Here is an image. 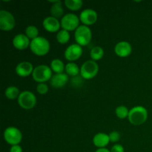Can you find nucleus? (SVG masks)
Returning a JSON list of instances; mask_svg holds the SVG:
<instances>
[{
  "label": "nucleus",
  "instance_id": "obj_10",
  "mask_svg": "<svg viewBox=\"0 0 152 152\" xmlns=\"http://www.w3.org/2000/svg\"><path fill=\"white\" fill-rule=\"evenodd\" d=\"M83 53V47L80 46V45L75 43V44H72L69 45L65 49L64 56H65L67 60L69 61V62H74L81 57Z\"/></svg>",
  "mask_w": 152,
  "mask_h": 152
},
{
  "label": "nucleus",
  "instance_id": "obj_29",
  "mask_svg": "<svg viewBox=\"0 0 152 152\" xmlns=\"http://www.w3.org/2000/svg\"><path fill=\"white\" fill-rule=\"evenodd\" d=\"M111 152H125L124 148L120 144H114L111 148Z\"/></svg>",
  "mask_w": 152,
  "mask_h": 152
},
{
  "label": "nucleus",
  "instance_id": "obj_27",
  "mask_svg": "<svg viewBox=\"0 0 152 152\" xmlns=\"http://www.w3.org/2000/svg\"><path fill=\"white\" fill-rule=\"evenodd\" d=\"M37 91L41 95H45L48 92V86L46 83H39L37 86Z\"/></svg>",
  "mask_w": 152,
  "mask_h": 152
},
{
  "label": "nucleus",
  "instance_id": "obj_12",
  "mask_svg": "<svg viewBox=\"0 0 152 152\" xmlns=\"http://www.w3.org/2000/svg\"><path fill=\"white\" fill-rule=\"evenodd\" d=\"M42 26L46 31L49 33H56L60 31L61 23L59 20L53 16H48L42 22Z\"/></svg>",
  "mask_w": 152,
  "mask_h": 152
},
{
  "label": "nucleus",
  "instance_id": "obj_23",
  "mask_svg": "<svg viewBox=\"0 0 152 152\" xmlns=\"http://www.w3.org/2000/svg\"><path fill=\"white\" fill-rule=\"evenodd\" d=\"M20 94L19 89L16 86H9L4 91V95L8 99H18Z\"/></svg>",
  "mask_w": 152,
  "mask_h": 152
},
{
  "label": "nucleus",
  "instance_id": "obj_8",
  "mask_svg": "<svg viewBox=\"0 0 152 152\" xmlns=\"http://www.w3.org/2000/svg\"><path fill=\"white\" fill-rule=\"evenodd\" d=\"M3 137L5 142L11 146L19 145L22 142V134L21 131L17 128L13 127V126L7 128L4 130Z\"/></svg>",
  "mask_w": 152,
  "mask_h": 152
},
{
  "label": "nucleus",
  "instance_id": "obj_13",
  "mask_svg": "<svg viewBox=\"0 0 152 152\" xmlns=\"http://www.w3.org/2000/svg\"><path fill=\"white\" fill-rule=\"evenodd\" d=\"M114 52L119 57H128L132 52V46L129 42H119L114 47Z\"/></svg>",
  "mask_w": 152,
  "mask_h": 152
},
{
  "label": "nucleus",
  "instance_id": "obj_26",
  "mask_svg": "<svg viewBox=\"0 0 152 152\" xmlns=\"http://www.w3.org/2000/svg\"><path fill=\"white\" fill-rule=\"evenodd\" d=\"M25 35L31 40L34 39L39 37V30L34 25H29L25 29Z\"/></svg>",
  "mask_w": 152,
  "mask_h": 152
},
{
  "label": "nucleus",
  "instance_id": "obj_11",
  "mask_svg": "<svg viewBox=\"0 0 152 152\" xmlns=\"http://www.w3.org/2000/svg\"><path fill=\"white\" fill-rule=\"evenodd\" d=\"M98 19L97 13L93 9H85L80 13V20L86 26H90L96 22Z\"/></svg>",
  "mask_w": 152,
  "mask_h": 152
},
{
  "label": "nucleus",
  "instance_id": "obj_31",
  "mask_svg": "<svg viewBox=\"0 0 152 152\" xmlns=\"http://www.w3.org/2000/svg\"><path fill=\"white\" fill-rule=\"evenodd\" d=\"M95 152H111V151L107 149L106 148H98Z\"/></svg>",
  "mask_w": 152,
  "mask_h": 152
},
{
  "label": "nucleus",
  "instance_id": "obj_5",
  "mask_svg": "<svg viewBox=\"0 0 152 152\" xmlns=\"http://www.w3.org/2000/svg\"><path fill=\"white\" fill-rule=\"evenodd\" d=\"M99 72V65L95 61L87 60L80 68V75L84 80L94 79Z\"/></svg>",
  "mask_w": 152,
  "mask_h": 152
},
{
  "label": "nucleus",
  "instance_id": "obj_18",
  "mask_svg": "<svg viewBox=\"0 0 152 152\" xmlns=\"http://www.w3.org/2000/svg\"><path fill=\"white\" fill-rule=\"evenodd\" d=\"M49 2L52 3L51 7H50V14L51 16L56 18L59 19V18L62 19L65 15H64V9L62 5V1L59 0L56 1H49Z\"/></svg>",
  "mask_w": 152,
  "mask_h": 152
},
{
  "label": "nucleus",
  "instance_id": "obj_7",
  "mask_svg": "<svg viewBox=\"0 0 152 152\" xmlns=\"http://www.w3.org/2000/svg\"><path fill=\"white\" fill-rule=\"evenodd\" d=\"M80 17L74 13H70L65 14L61 19V28L68 31H75L80 26Z\"/></svg>",
  "mask_w": 152,
  "mask_h": 152
},
{
  "label": "nucleus",
  "instance_id": "obj_20",
  "mask_svg": "<svg viewBox=\"0 0 152 152\" xmlns=\"http://www.w3.org/2000/svg\"><path fill=\"white\" fill-rule=\"evenodd\" d=\"M65 72L68 76L76 77L80 74V68L75 62H68L65 65Z\"/></svg>",
  "mask_w": 152,
  "mask_h": 152
},
{
  "label": "nucleus",
  "instance_id": "obj_21",
  "mask_svg": "<svg viewBox=\"0 0 152 152\" xmlns=\"http://www.w3.org/2000/svg\"><path fill=\"white\" fill-rule=\"evenodd\" d=\"M104 56V50L100 46H94L90 51V56L91 60L99 61L102 59Z\"/></svg>",
  "mask_w": 152,
  "mask_h": 152
},
{
  "label": "nucleus",
  "instance_id": "obj_14",
  "mask_svg": "<svg viewBox=\"0 0 152 152\" xmlns=\"http://www.w3.org/2000/svg\"><path fill=\"white\" fill-rule=\"evenodd\" d=\"M31 42V39L25 34H19L13 37V45L17 50H23L30 47Z\"/></svg>",
  "mask_w": 152,
  "mask_h": 152
},
{
  "label": "nucleus",
  "instance_id": "obj_25",
  "mask_svg": "<svg viewBox=\"0 0 152 152\" xmlns=\"http://www.w3.org/2000/svg\"><path fill=\"white\" fill-rule=\"evenodd\" d=\"M129 111L130 110L128 109V108L125 105H120V106L117 107L115 110V114L117 118L120 119V120H123L129 117Z\"/></svg>",
  "mask_w": 152,
  "mask_h": 152
},
{
  "label": "nucleus",
  "instance_id": "obj_22",
  "mask_svg": "<svg viewBox=\"0 0 152 152\" xmlns=\"http://www.w3.org/2000/svg\"><path fill=\"white\" fill-rule=\"evenodd\" d=\"M64 3H65V7L72 11H77V10H80L83 4L82 0H65Z\"/></svg>",
  "mask_w": 152,
  "mask_h": 152
},
{
  "label": "nucleus",
  "instance_id": "obj_19",
  "mask_svg": "<svg viewBox=\"0 0 152 152\" xmlns=\"http://www.w3.org/2000/svg\"><path fill=\"white\" fill-rule=\"evenodd\" d=\"M50 68L55 74H62L65 70V65L59 59H54L50 62Z\"/></svg>",
  "mask_w": 152,
  "mask_h": 152
},
{
  "label": "nucleus",
  "instance_id": "obj_4",
  "mask_svg": "<svg viewBox=\"0 0 152 152\" xmlns=\"http://www.w3.org/2000/svg\"><path fill=\"white\" fill-rule=\"evenodd\" d=\"M53 77V71L50 67L46 65H39L34 68L32 77L34 81L38 83H45L50 81Z\"/></svg>",
  "mask_w": 152,
  "mask_h": 152
},
{
  "label": "nucleus",
  "instance_id": "obj_3",
  "mask_svg": "<svg viewBox=\"0 0 152 152\" xmlns=\"http://www.w3.org/2000/svg\"><path fill=\"white\" fill-rule=\"evenodd\" d=\"M74 39L77 44L80 46H86L92 39V32L88 26L82 25L74 31Z\"/></svg>",
  "mask_w": 152,
  "mask_h": 152
},
{
  "label": "nucleus",
  "instance_id": "obj_16",
  "mask_svg": "<svg viewBox=\"0 0 152 152\" xmlns=\"http://www.w3.org/2000/svg\"><path fill=\"white\" fill-rule=\"evenodd\" d=\"M68 82V76L65 73L55 74L50 80V84L54 88H62Z\"/></svg>",
  "mask_w": 152,
  "mask_h": 152
},
{
  "label": "nucleus",
  "instance_id": "obj_30",
  "mask_svg": "<svg viewBox=\"0 0 152 152\" xmlns=\"http://www.w3.org/2000/svg\"><path fill=\"white\" fill-rule=\"evenodd\" d=\"M10 152H22V148L19 145H12L10 148Z\"/></svg>",
  "mask_w": 152,
  "mask_h": 152
},
{
  "label": "nucleus",
  "instance_id": "obj_1",
  "mask_svg": "<svg viewBox=\"0 0 152 152\" xmlns=\"http://www.w3.org/2000/svg\"><path fill=\"white\" fill-rule=\"evenodd\" d=\"M30 49L34 54L38 56H45L50 49V45L48 40L43 37H38L31 40Z\"/></svg>",
  "mask_w": 152,
  "mask_h": 152
},
{
  "label": "nucleus",
  "instance_id": "obj_9",
  "mask_svg": "<svg viewBox=\"0 0 152 152\" xmlns=\"http://www.w3.org/2000/svg\"><path fill=\"white\" fill-rule=\"evenodd\" d=\"M16 20L11 13L5 10H0V29L2 31H10L14 28Z\"/></svg>",
  "mask_w": 152,
  "mask_h": 152
},
{
  "label": "nucleus",
  "instance_id": "obj_28",
  "mask_svg": "<svg viewBox=\"0 0 152 152\" xmlns=\"http://www.w3.org/2000/svg\"><path fill=\"white\" fill-rule=\"evenodd\" d=\"M108 135H109L110 141L112 142H117L120 140V134L117 131L111 132Z\"/></svg>",
  "mask_w": 152,
  "mask_h": 152
},
{
  "label": "nucleus",
  "instance_id": "obj_17",
  "mask_svg": "<svg viewBox=\"0 0 152 152\" xmlns=\"http://www.w3.org/2000/svg\"><path fill=\"white\" fill-rule=\"evenodd\" d=\"M110 142L111 141H110L109 135L102 132L97 133L93 137L94 145L98 148H105V146H107Z\"/></svg>",
  "mask_w": 152,
  "mask_h": 152
},
{
  "label": "nucleus",
  "instance_id": "obj_2",
  "mask_svg": "<svg viewBox=\"0 0 152 152\" xmlns=\"http://www.w3.org/2000/svg\"><path fill=\"white\" fill-rule=\"evenodd\" d=\"M148 119V111L146 108L141 105L134 106L129 111V123L134 126H140L145 123Z\"/></svg>",
  "mask_w": 152,
  "mask_h": 152
},
{
  "label": "nucleus",
  "instance_id": "obj_6",
  "mask_svg": "<svg viewBox=\"0 0 152 152\" xmlns=\"http://www.w3.org/2000/svg\"><path fill=\"white\" fill-rule=\"evenodd\" d=\"M18 104L25 110H31L35 107L37 104V97L33 92L25 91L21 92L18 97Z\"/></svg>",
  "mask_w": 152,
  "mask_h": 152
},
{
  "label": "nucleus",
  "instance_id": "obj_24",
  "mask_svg": "<svg viewBox=\"0 0 152 152\" xmlns=\"http://www.w3.org/2000/svg\"><path fill=\"white\" fill-rule=\"evenodd\" d=\"M56 41L59 43V44L65 45L69 42L70 38V33L68 31H65V30H60L59 32L56 34Z\"/></svg>",
  "mask_w": 152,
  "mask_h": 152
},
{
  "label": "nucleus",
  "instance_id": "obj_15",
  "mask_svg": "<svg viewBox=\"0 0 152 152\" xmlns=\"http://www.w3.org/2000/svg\"><path fill=\"white\" fill-rule=\"evenodd\" d=\"M34 68L30 62H22L18 64L15 68L16 74L21 77H27L32 75Z\"/></svg>",
  "mask_w": 152,
  "mask_h": 152
}]
</instances>
